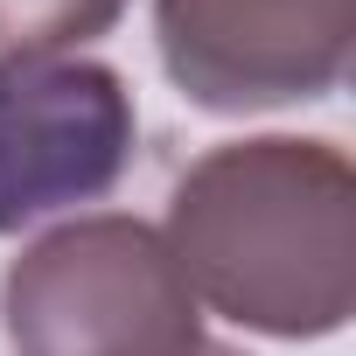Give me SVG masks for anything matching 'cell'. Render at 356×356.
Instances as JSON below:
<instances>
[{
    "mask_svg": "<svg viewBox=\"0 0 356 356\" xmlns=\"http://www.w3.org/2000/svg\"><path fill=\"white\" fill-rule=\"evenodd\" d=\"M189 293L238 328L314 342L356 314V168L335 140H224L168 196Z\"/></svg>",
    "mask_w": 356,
    "mask_h": 356,
    "instance_id": "cell-1",
    "label": "cell"
},
{
    "mask_svg": "<svg viewBox=\"0 0 356 356\" xmlns=\"http://www.w3.org/2000/svg\"><path fill=\"white\" fill-rule=\"evenodd\" d=\"M133 140L140 112L112 63L0 56V238L112 196Z\"/></svg>",
    "mask_w": 356,
    "mask_h": 356,
    "instance_id": "cell-3",
    "label": "cell"
},
{
    "mask_svg": "<svg viewBox=\"0 0 356 356\" xmlns=\"http://www.w3.org/2000/svg\"><path fill=\"white\" fill-rule=\"evenodd\" d=\"M161 63L203 112H266L349 77L356 0H154Z\"/></svg>",
    "mask_w": 356,
    "mask_h": 356,
    "instance_id": "cell-4",
    "label": "cell"
},
{
    "mask_svg": "<svg viewBox=\"0 0 356 356\" xmlns=\"http://www.w3.org/2000/svg\"><path fill=\"white\" fill-rule=\"evenodd\" d=\"M196 356H245V349H217V342H203V349H196Z\"/></svg>",
    "mask_w": 356,
    "mask_h": 356,
    "instance_id": "cell-6",
    "label": "cell"
},
{
    "mask_svg": "<svg viewBox=\"0 0 356 356\" xmlns=\"http://www.w3.org/2000/svg\"><path fill=\"white\" fill-rule=\"evenodd\" d=\"M126 0H0V56H63L70 42L105 35Z\"/></svg>",
    "mask_w": 356,
    "mask_h": 356,
    "instance_id": "cell-5",
    "label": "cell"
},
{
    "mask_svg": "<svg viewBox=\"0 0 356 356\" xmlns=\"http://www.w3.org/2000/svg\"><path fill=\"white\" fill-rule=\"evenodd\" d=\"M15 356H196L203 314L168 238L140 217H70L0 280Z\"/></svg>",
    "mask_w": 356,
    "mask_h": 356,
    "instance_id": "cell-2",
    "label": "cell"
}]
</instances>
